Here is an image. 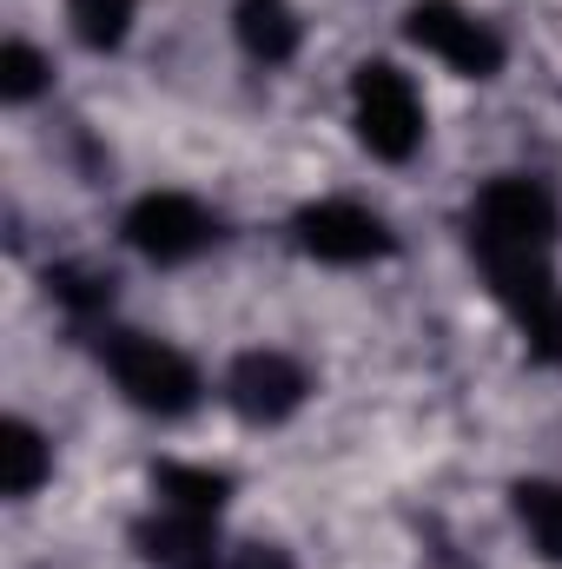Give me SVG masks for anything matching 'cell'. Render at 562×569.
I'll return each mask as SVG.
<instances>
[{
  "label": "cell",
  "mask_w": 562,
  "mask_h": 569,
  "mask_svg": "<svg viewBox=\"0 0 562 569\" xmlns=\"http://www.w3.org/2000/svg\"><path fill=\"white\" fill-rule=\"evenodd\" d=\"M562 232V199L536 172H496L470 199V252H550Z\"/></svg>",
  "instance_id": "cell-1"
},
{
  "label": "cell",
  "mask_w": 562,
  "mask_h": 569,
  "mask_svg": "<svg viewBox=\"0 0 562 569\" xmlns=\"http://www.w3.org/2000/svg\"><path fill=\"white\" fill-rule=\"evenodd\" d=\"M476 266L496 291V305L516 318L530 358L562 365V279L550 252H476Z\"/></svg>",
  "instance_id": "cell-2"
},
{
  "label": "cell",
  "mask_w": 562,
  "mask_h": 569,
  "mask_svg": "<svg viewBox=\"0 0 562 569\" xmlns=\"http://www.w3.org/2000/svg\"><path fill=\"white\" fill-rule=\"evenodd\" d=\"M107 371H113L120 398H127L133 411H145V418H185V411L199 405V391H205L199 365H192L179 345L145 338V331H120V338L107 345Z\"/></svg>",
  "instance_id": "cell-3"
},
{
  "label": "cell",
  "mask_w": 562,
  "mask_h": 569,
  "mask_svg": "<svg viewBox=\"0 0 562 569\" xmlns=\"http://www.w3.org/2000/svg\"><path fill=\"white\" fill-rule=\"evenodd\" d=\"M351 127H358V146L371 159H391L404 166L423 146V100L418 87L391 67V60H364L351 73Z\"/></svg>",
  "instance_id": "cell-4"
},
{
  "label": "cell",
  "mask_w": 562,
  "mask_h": 569,
  "mask_svg": "<svg viewBox=\"0 0 562 569\" xmlns=\"http://www.w3.org/2000/svg\"><path fill=\"white\" fill-rule=\"evenodd\" d=\"M404 40L423 47L430 60H443L463 80H496L503 73V33L490 20H476L463 0H418L404 13Z\"/></svg>",
  "instance_id": "cell-5"
},
{
  "label": "cell",
  "mask_w": 562,
  "mask_h": 569,
  "mask_svg": "<svg viewBox=\"0 0 562 569\" xmlns=\"http://www.w3.org/2000/svg\"><path fill=\"white\" fill-rule=\"evenodd\" d=\"M291 239L318 266H371V259H391L398 252L391 226L371 206H358V199H318V206H304L291 219Z\"/></svg>",
  "instance_id": "cell-6"
},
{
  "label": "cell",
  "mask_w": 562,
  "mask_h": 569,
  "mask_svg": "<svg viewBox=\"0 0 562 569\" xmlns=\"http://www.w3.org/2000/svg\"><path fill=\"white\" fill-rule=\"evenodd\" d=\"M127 246L140 252L145 266H192L199 252H212L219 219L192 199V192H145L140 206L127 212Z\"/></svg>",
  "instance_id": "cell-7"
},
{
  "label": "cell",
  "mask_w": 562,
  "mask_h": 569,
  "mask_svg": "<svg viewBox=\"0 0 562 569\" xmlns=\"http://www.w3.org/2000/svg\"><path fill=\"white\" fill-rule=\"evenodd\" d=\"M304 398H311V371L291 351H239L225 371V405L245 425H284L304 411Z\"/></svg>",
  "instance_id": "cell-8"
},
{
  "label": "cell",
  "mask_w": 562,
  "mask_h": 569,
  "mask_svg": "<svg viewBox=\"0 0 562 569\" xmlns=\"http://www.w3.org/2000/svg\"><path fill=\"white\" fill-rule=\"evenodd\" d=\"M140 557L152 569H219V537H212V517H192V510H165L145 517L133 530Z\"/></svg>",
  "instance_id": "cell-9"
},
{
  "label": "cell",
  "mask_w": 562,
  "mask_h": 569,
  "mask_svg": "<svg viewBox=\"0 0 562 569\" xmlns=\"http://www.w3.org/2000/svg\"><path fill=\"white\" fill-rule=\"evenodd\" d=\"M232 33H239V47H245L259 67H284V60H298V47H304V20H298L291 0H239V7H232Z\"/></svg>",
  "instance_id": "cell-10"
},
{
  "label": "cell",
  "mask_w": 562,
  "mask_h": 569,
  "mask_svg": "<svg viewBox=\"0 0 562 569\" xmlns=\"http://www.w3.org/2000/svg\"><path fill=\"white\" fill-rule=\"evenodd\" d=\"M47 477H53V443L40 437V425L7 418V425H0V490H7L13 503H27Z\"/></svg>",
  "instance_id": "cell-11"
},
{
  "label": "cell",
  "mask_w": 562,
  "mask_h": 569,
  "mask_svg": "<svg viewBox=\"0 0 562 569\" xmlns=\"http://www.w3.org/2000/svg\"><path fill=\"white\" fill-rule=\"evenodd\" d=\"M152 490L165 510H192V517H219L225 497H232V477L212 470V463H159L152 470Z\"/></svg>",
  "instance_id": "cell-12"
},
{
  "label": "cell",
  "mask_w": 562,
  "mask_h": 569,
  "mask_svg": "<svg viewBox=\"0 0 562 569\" xmlns=\"http://www.w3.org/2000/svg\"><path fill=\"white\" fill-rule=\"evenodd\" d=\"M510 510H516L523 537L536 543V557L562 563V483L556 477H523V483L510 490Z\"/></svg>",
  "instance_id": "cell-13"
},
{
  "label": "cell",
  "mask_w": 562,
  "mask_h": 569,
  "mask_svg": "<svg viewBox=\"0 0 562 569\" xmlns=\"http://www.w3.org/2000/svg\"><path fill=\"white\" fill-rule=\"evenodd\" d=\"M133 20H140V0H67V27L93 53H120Z\"/></svg>",
  "instance_id": "cell-14"
},
{
  "label": "cell",
  "mask_w": 562,
  "mask_h": 569,
  "mask_svg": "<svg viewBox=\"0 0 562 569\" xmlns=\"http://www.w3.org/2000/svg\"><path fill=\"white\" fill-rule=\"evenodd\" d=\"M47 87H53L47 53H40L33 40H7V47H0V100H7V107H27V100H40Z\"/></svg>",
  "instance_id": "cell-15"
},
{
  "label": "cell",
  "mask_w": 562,
  "mask_h": 569,
  "mask_svg": "<svg viewBox=\"0 0 562 569\" xmlns=\"http://www.w3.org/2000/svg\"><path fill=\"white\" fill-rule=\"evenodd\" d=\"M47 291H53L67 311H80V318H93V311L113 305V279H100V272H87V266H53V272H47Z\"/></svg>",
  "instance_id": "cell-16"
},
{
  "label": "cell",
  "mask_w": 562,
  "mask_h": 569,
  "mask_svg": "<svg viewBox=\"0 0 562 569\" xmlns=\"http://www.w3.org/2000/svg\"><path fill=\"white\" fill-rule=\"evenodd\" d=\"M225 569H298V563H291V550H279V543H239Z\"/></svg>",
  "instance_id": "cell-17"
}]
</instances>
